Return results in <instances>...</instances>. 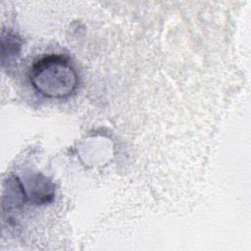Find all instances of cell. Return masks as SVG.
I'll list each match as a JSON object with an SVG mask.
<instances>
[{"instance_id": "6da1fadb", "label": "cell", "mask_w": 251, "mask_h": 251, "mask_svg": "<svg viewBox=\"0 0 251 251\" xmlns=\"http://www.w3.org/2000/svg\"><path fill=\"white\" fill-rule=\"evenodd\" d=\"M33 88L49 98H64L71 95L77 86V74L67 58L48 55L37 60L29 71Z\"/></svg>"}, {"instance_id": "7a4b0ae2", "label": "cell", "mask_w": 251, "mask_h": 251, "mask_svg": "<svg viewBox=\"0 0 251 251\" xmlns=\"http://www.w3.org/2000/svg\"><path fill=\"white\" fill-rule=\"evenodd\" d=\"M31 181L33 184L30 186V195L28 197H31L33 203L44 204L53 198V187L45 177L35 176Z\"/></svg>"}, {"instance_id": "3957f363", "label": "cell", "mask_w": 251, "mask_h": 251, "mask_svg": "<svg viewBox=\"0 0 251 251\" xmlns=\"http://www.w3.org/2000/svg\"><path fill=\"white\" fill-rule=\"evenodd\" d=\"M6 49L7 51L2 52V62L5 60L7 56L8 62L14 59L16 56H18L21 50L20 38H18L17 35L10 32H8L6 35L5 33H2V51Z\"/></svg>"}]
</instances>
